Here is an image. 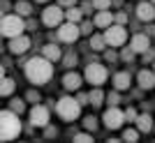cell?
<instances>
[{
    "label": "cell",
    "instance_id": "obj_1",
    "mask_svg": "<svg viewBox=\"0 0 155 143\" xmlns=\"http://www.w3.org/2000/svg\"><path fill=\"white\" fill-rule=\"evenodd\" d=\"M23 69H26V76L30 83L35 85H44L51 81L53 76V62L51 60H46L44 56H35V58H30L23 65Z\"/></svg>",
    "mask_w": 155,
    "mask_h": 143
},
{
    "label": "cell",
    "instance_id": "obj_2",
    "mask_svg": "<svg viewBox=\"0 0 155 143\" xmlns=\"http://www.w3.org/2000/svg\"><path fill=\"white\" fill-rule=\"evenodd\" d=\"M21 134V120L14 111H0V141H9Z\"/></svg>",
    "mask_w": 155,
    "mask_h": 143
},
{
    "label": "cell",
    "instance_id": "obj_3",
    "mask_svg": "<svg viewBox=\"0 0 155 143\" xmlns=\"http://www.w3.org/2000/svg\"><path fill=\"white\" fill-rule=\"evenodd\" d=\"M23 30H26V21L19 14H5L2 21H0L2 37H16V35H23Z\"/></svg>",
    "mask_w": 155,
    "mask_h": 143
},
{
    "label": "cell",
    "instance_id": "obj_4",
    "mask_svg": "<svg viewBox=\"0 0 155 143\" xmlns=\"http://www.w3.org/2000/svg\"><path fill=\"white\" fill-rule=\"evenodd\" d=\"M56 113H58L63 120L72 122V120H77L81 116V104H79L74 97H60L58 104H56Z\"/></svg>",
    "mask_w": 155,
    "mask_h": 143
},
{
    "label": "cell",
    "instance_id": "obj_5",
    "mask_svg": "<svg viewBox=\"0 0 155 143\" xmlns=\"http://www.w3.org/2000/svg\"><path fill=\"white\" fill-rule=\"evenodd\" d=\"M104 42L107 46H123L127 42V30L120 23H111L109 28H104Z\"/></svg>",
    "mask_w": 155,
    "mask_h": 143
},
{
    "label": "cell",
    "instance_id": "obj_6",
    "mask_svg": "<svg viewBox=\"0 0 155 143\" xmlns=\"http://www.w3.org/2000/svg\"><path fill=\"white\" fill-rule=\"evenodd\" d=\"M107 76H109V72H107V67H104L102 62H91L84 72V78L91 85H102L104 81H107Z\"/></svg>",
    "mask_w": 155,
    "mask_h": 143
},
{
    "label": "cell",
    "instance_id": "obj_7",
    "mask_svg": "<svg viewBox=\"0 0 155 143\" xmlns=\"http://www.w3.org/2000/svg\"><path fill=\"white\" fill-rule=\"evenodd\" d=\"M63 21H65V9L60 5H49L42 12V23L46 28H58Z\"/></svg>",
    "mask_w": 155,
    "mask_h": 143
},
{
    "label": "cell",
    "instance_id": "obj_8",
    "mask_svg": "<svg viewBox=\"0 0 155 143\" xmlns=\"http://www.w3.org/2000/svg\"><path fill=\"white\" fill-rule=\"evenodd\" d=\"M102 122L107 129H120L125 122V116H123V111L116 109V106H109V109L104 111V116H102Z\"/></svg>",
    "mask_w": 155,
    "mask_h": 143
},
{
    "label": "cell",
    "instance_id": "obj_9",
    "mask_svg": "<svg viewBox=\"0 0 155 143\" xmlns=\"http://www.w3.org/2000/svg\"><path fill=\"white\" fill-rule=\"evenodd\" d=\"M56 37H58L60 42H65V44H74V42L81 37V33H79V23H70V21L60 23Z\"/></svg>",
    "mask_w": 155,
    "mask_h": 143
},
{
    "label": "cell",
    "instance_id": "obj_10",
    "mask_svg": "<svg viewBox=\"0 0 155 143\" xmlns=\"http://www.w3.org/2000/svg\"><path fill=\"white\" fill-rule=\"evenodd\" d=\"M30 125H32V127L44 129L46 125H49V109L42 106V104H35L30 109Z\"/></svg>",
    "mask_w": 155,
    "mask_h": 143
},
{
    "label": "cell",
    "instance_id": "obj_11",
    "mask_svg": "<svg viewBox=\"0 0 155 143\" xmlns=\"http://www.w3.org/2000/svg\"><path fill=\"white\" fill-rule=\"evenodd\" d=\"M28 49H30V37H26V35L9 37V53H14V56H23Z\"/></svg>",
    "mask_w": 155,
    "mask_h": 143
},
{
    "label": "cell",
    "instance_id": "obj_12",
    "mask_svg": "<svg viewBox=\"0 0 155 143\" xmlns=\"http://www.w3.org/2000/svg\"><path fill=\"white\" fill-rule=\"evenodd\" d=\"M137 19L143 21V23H150V21H155V5L153 2H139L137 5Z\"/></svg>",
    "mask_w": 155,
    "mask_h": 143
},
{
    "label": "cell",
    "instance_id": "obj_13",
    "mask_svg": "<svg viewBox=\"0 0 155 143\" xmlns=\"http://www.w3.org/2000/svg\"><path fill=\"white\" fill-rule=\"evenodd\" d=\"M130 49L134 53H143L150 49V37L146 33H137L134 37H132V42H130Z\"/></svg>",
    "mask_w": 155,
    "mask_h": 143
},
{
    "label": "cell",
    "instance_id": "obj_14",
    "mask_svg": "<svg viewBox=\"0 0 155 143\" xmlns=\"http://www.w3.org/2000/svg\"><path fill=\"white\" fill-rule=\"evenodd\" d=\"M137 83H139L141 90H153V88H155V72L141 69L139 74H137Z\"/></svg>",
    "mask_w": 155,
    "mask_h": 143
},
{
    "label": "cell",
    "instance_id": "obj_15",
    "mask_svg": "<svg viewBox=\"0 0 155 143\" xmlns=\"http://www.w3.org/2000/svg\"><path fill=\"white\" fill-rule=\"evenodd\" d=\"M81 83H84V76L77 74V72H67V74L63 76V88L65 90H79Z\"/></svg>",
    "mask_w": 155,
    "mask_h": 143
},
{
    "label": "cell",
    "instance_id": "obj_16",
    "mask_svg": "<svg viewBox=\"0 0 155 143\" xmlns=\"http://www.w3.org/2000/svg\"><path fill=\"white\" fill-rule=\"evenodd\" d=\"M130 83H132L130 72H116V74H114V88H116L118 92L130 90Z\"/></svg>",
    "mask_w": 155,
    "mask_h": 143
},
{
    "label": "cell",
    "instance_id": "obj_17",
    "mask_svg": "<svg viewBox=\"0 0 155 143\" xmlns=\"http://www.w3.org/2000/svg\"><path fill=\"white\" fill-rule=\"evenodd\" d=\"M134 125H137V129H139V134H148L155 122H153V116H150V113H141V116H137Z\"/></svg>",
    "mask_w": 155,
    "mask_h": 143
},
{
    "label": "cell",
    "instance_id": "obj_18",
    "mask_svg": "<svg viewBox=\"0 0 155 143\" xmlns=\"http://www.w3.org/2000/svg\"><path fill=\"white\" fill-rule=\"evenodd\" d=\"M111 23H114V14L109 9H100L95 14V19H93V26L95 28H109Z\"/></svg>",
    "mask_w": 155,
    "mask_h": 143
},
{
    "label": "cell",
    "instance_id": "obj_19",
    "mask_svg": "<svg viewBox=\"0 0 155 143\" xmlns=\"http://www.w3.org/2000/svg\"><path fill=\"white\" fill-rule=\"evenodd\" d=\"M42 56H44L46 60H51V62H58L60 58H63V51H60V46L58 44H44L42 46Z\"/></svg>",
    "mask_w": 155,
    "mask_h": 143
},
{
    "label": "cell",
    "instance_id": "obj_20",
    "mask_svg": "<svg viewBox=\"0 0 155 143\" xmlns=\"http://www.w3.org/2000/svg\"><path fill=\"white\" fill-rule=\"evenodd\" d=\"M14 88H16L14 78H7V76L0 78V97H9V95L14 92Z\"/></svg>",
    "mask_w": 155,
    "mask_h": 143
},
{
    "label": "cell",
    "instance_id": "obj_21",
    "mask_svg": "<svg viewBox=\"0 0 155 143\" xmlns=\"http://www.w3.org/2000/svg\"><path fill=\"white\" fill-rule=\"evenodd\" d=\"M81 19H84V12H81L77 5L65 9V21H70V23H81Z\"/></svg>",
    "mask_w": 155,
    "mask_h": 143
},
{
    "label": "cell",
    "instance_id": "obj_22",
    "mask_svg": "<svg viewBox=\"0 0 155 143\" xmlns=\"http://www.w3.org/2000/svg\"><path fill=\"white\" fill-rule=\"evenodd\" d=\"M88 104H93V106H102L104 104V92L100 90V85H95V88L88 92Z\"/></svg>",
    "mask_w": 155,
    "mask_h": 143
},
{
    "label": "cell",
    "instance_id": "obj_23",
    "mask_svg": "<svg viewBox=\"0 0 155 143\" xmlns=\"http://www.w3.org/2000/svg\"><path fill=\"white\" fill-rule=\"evenodd\" d=\"M14 12L19 14V16H23V19H26V16H30V14H32V5H30V2H26V0H16Z\"/></svg>",
    "mask_w": 155,
    "mask_h": 143
},
{
    "label": "cell",
    "instance_id": "obj_24",
    "mask_svg": "<svg viewBox=\"0 0 155 143\" xmlns=\"http://www.w3.org/2000/svg\"><path fill=\"white\" fill-rule=\"evenodd\" d=\"M91 49L93 51H104L107 49V42H104V35H91Z\"/></svg>",
    "mask_w": 155,
    "mask_h": 143
},
{
    "label": "cell",
    "instance_id": "obj_25",
    "mask_svg": "<svg viewBox=\"0 0 155 143\" xmlns=\"http://www.w3.org/2000/svg\"><path fill=\"white\" fill-rule=\"evenodd\" d=\"M9 111H14L16 116H21V113L26 111V99H16L14 97L12 102H9Z\"/></svg>",
    "mask_w": 155,
    "mask_h": 143
},
{
    "label": "cell",
    "instance_id": "obj_26",
    "mask_svg": "<svg viewBox=\"0 0 155 143\" xmlns=\"http://www.w3.org/2000/svg\"><path fill=\"white\" fill-rule=\"evenodd\" d=\"M60 60H63V65L67 67V69H72V67H74V65H77V62H79V58H77V53H74V51L65 53V56H63V58H60Z\"/></svg>",
    "mask_w": 155,
    "mask_h": 143
},
{
    "label": "cell",
    "instance_id": "obj_27",
    "mask_svg": "<svg viewBox=\"0 0 155 143\" xmlns=\"http://www.w3.org/2000/svg\"><path fill=\"white\" fill-rule=\"evenodd\" d=\"M84 129L86 132H95L97 129V118L95 116H86L84 118Z\"/></svg>",
    "mask_w": 155,
    "mask_h": 143
},
{
    "label": "cell",
    "instance_id": "obj_28",
    "mask_svg": "<svg viewBox=\"0 0 155 143\" xmlns=\"http://www.w3.org/2000/svg\"><path fill=\"white\" fill-rule=\"evenodd\" d=\"M120 138H123V141H127V143H134L137 138H139V129H125Z\"/></svg>",
    "mask_w": 155,
    "mask_h": 143
},
{
    "label": "cell",
    "instance_id": "obj_29",
    "mask_svg": "<svg viewBox=\"0 0 155 143\" xmlns=\"http://www.w3.org/2000/svg\"><path fill=\"white\" fill-rule=\"evenodd\" d=\"M79 33L81 35H93V21H81V26H79Z\"/></svg>",
    "mask_w": 155,
    "mask_h": 143
},
{
    "label": "cell",
    "instance_id": "obj_30",
    "mask_svg": "<svg viewBox=\"0 0 155 143\" xmlns=\"http://www.w3.org/2000/svg\"><path fill=\"white\" fill-rule=\"evenodd\" d=\"M104 99L109 102V106H118V102H120V95H118V90H116V92H109V95H104Z\"/></svg>",
    "mask_w": 155,
    "mask_h": 143
},
{
    "label": "cell",
    "instance_id": "obj_31",
    "mask_svg": "<svg viewBox=\"0 0 155 143\" xmlns=\"http://www.w3.org/2000/svg\"><path fill=\"white\" fill-rule=\"evenodd\" d=\"M93 2V7H95L97 12H100V9H109L111 7V0H91Z\"/></svg>",
    "mask_w": 155,
    "mask_h": 143
},
{
    "label": "cell",
    "instance_id": "obj_32",
    "mask_svg": "<svg viewBox=\"0 0 155 143\" xmlns=\"http://www.w3.org/2000/svg\"><path fill=\"white\" fill-rule=\"evenodd\" d=\"M134 56H137V53L127 46V49H123V53H120V60H125V62H132V60H134Z\"/></svg>",
    "mask_w": 155,
    "mask_h": 143
},
{
    "label": "cell",
    "instance_id": "obj_33",
    "mask_svg": "<svg viewBox=\"0 0 155 143\" xmlns=\"http://www.w3.org/2000/svg\"><path fill=\"white\" fill-rule=\"evenodd\" d=\"M39 92L37 90H28V95H26V102H30V104H39Z\"/></svg>",
    "mask_w": 155,
    "mask_h": 143
},
{
    "label": "cell",
    "instance_id": "obj_34",
    "mask_svg": "<svg viewBox=\"0 0 155 143\" xmlns=\"http://www.w3.org/2000/svg\"><path fill=\"white\" fill-rule=\"evenodd\" d=\"M74 143H93V134H74Z\"/></svg>",
    "mask_w": 155,
    "mask_h": 143
},
{
    "label": "cell",
    "instance_id": "obj_35",
    "mask_svg": "<svg viewBox=\"0 0 155 143\" xmlns=\"http://www.w3.org/2000/svg\"><path fill=\"white\" fill-rule=\"evenodd\" d=\"M123 116H125V120H127V122H134V120H137V116H139V113H137V111L132 109V106H130L127 111H123Z\"/></svg>",
    "mask_w": 155,
    "mask_h": 143
},
{
    "label": "cell",
    "instance_id": "obj_36",
    "mask_svg": "<svg viewBox=\"0 0 155 143\" xmlns=\"http://www.w3.org/2000/svg\"><path fill=\"white\" fill-rule=\"evenodd\" d=\"M44 136H46V138H53V136H58V129H56L53 125H46V127H44Z\"/></svg>",
    "mask_w": 155,
    "mask_h": 143
},
{
    "label": "cell",
    "instance_id": "obj_37",
    "mask_svg": "<svg viewBox=\"0 0 155 143\" xmlns=\"http://www.w3.org/2000/svg\"><path fill=\"white\" fill-rule=\"evenodd\" d=\"M114 21H116V23H120V26H125V23H127V14H125V12L114 14Z\"/></svg>",
    "mask_w": 155,
    "mask_h": 143
},
{
    "label": "cell",
    "instance_id": "obj_38",
    "mask_svg": "<svg viewBox=\"0 0 155 143\" xmlns=\"http://www.w3.org/2000/svg\"><path fill=\"white\" fill-rule=\"evenodd\" d=\"M141 56H143V62H146V65L155 60V51H153V49H148V51H143Z\"/></svg>",
    "mask_w": 155,
    "mask_h": 143
},
{
    "label": "cell",
    "instance_id": "obj_39",
    "mask_svg": "<svg viewBox=\"0 0 155 143\" xmlns=\"http://www.w3.org/2000/svg\"><path fill=\"white\" fill-rule=\"evenodd\" d=\"M104 60H107V62H116V60H118V53H114V51H104Z\"/></svg>",
    "mask_w": 155,
    "mask_h": 143
},
{
    "label": "cell",
    "instance_id": "obj_40",
    "mask_svg": "<svg viewBox=\"0 0 155 143\" xmlns=\"http://www.w3.org/2000/svg\"><path fill=\"white\" fill-rule=\"evenodd\" d=\"M58 5L63 7V9H67V7H74V5H77V0H58Z\"/></svg>",
    "mask_w": 155,
    "mask_h": 143
},
{
    "label": "cell",
    "instance_id": "obj_41",
    "mask_svg": "<svg viewBox=\"0 0 155 143\" xmlns=\"http://www.w3.org/2000/svg\"><path fill=\"white\" fill-rule=\"evenodd\" d=\"M77 102H79V104H81V106H84V104H88V95H84V92H79Z\"/></svg>",
    "mask_w": 155,
    "mask_h": 143
},
{
    "label": "cell",
    "instance_id": "obj_42",
    "mask_svg": "<svg viewBox=\"0 0 155 143\" xmlns=\"http://www.w3.org/2000/svg\"><path fill=\"white\" fill-rule=\"evenodd\" d=\"M91 7H93V2L88 0V2H84V7H81V12H84V14H88V12H91Z\"/></svg>",
    "mask_w": 155,
    "mask_h": 143
},
{
    "label": "cell",
    "instance_id": "obj_43",
    "mask_svg": "<svg viewBox=\"0 0 155 143\" xmlns=\"http://www.w3.org/2000/svg\"><path fill=\"white\" fill-rule=\"evenodd\" d=\"M146 35H148V37H153V35H155V26H148V28H146Z\"/></svg>",
    "mask_w": 155,
    "mask_h": 143
},
{
    "label": "cell",
    "instance_id": "obj_44",
    "mask_svg": "<svg viewBox=\"0 0 155 143\" xmlns=\"http://www.w3.org/2000/svg\"><path fill=\"white\" fill-rule=\"evenodd\" d=\"M2 76H5V67L0 65V78H2Z\"/></svg>",
    "mask_w": 155,
    "mask_h": 143
},
{
    "label": "cell",
    "instance_id": "obj_45",
    "mask_svg": "<svg viewBox=\"0 0 155 143\" xmlns=\"http://www.w3.org/2000/svg\"><path fill=\"white\" fill-rule=\"evenodd\" d=\"M2 16H5V12H2V9H0V21H2Z\"/></svg>",
    "mask_w": 155,
    "mask_h": 143
},
{
    "label": "cell",
    "instance_id": "obj_46",
    "mask_svg": "<svg viewBox=\"0 0 155 143\" xmlns=\"http://www.w3.org/2000/svg\"><path fill=\"white\" fill-rule=\"evenodd\" d=\"M35 2H49V0H35Z\"/></svg>",
    "mask_w": 155,
    "mask_h": 143
},
{
    "label": "cell",
    "instance_id": "obj_47",
    "mask_svg": "<svg viewBox=\"0 0 155 143\" xmlns=\"http://www.w3.org/2000/svg\"><path fill=\"white\" fill-rule=\"evenodd\" d=\"M153 72H155V60H153Z\"/></svg>",
    "mask_w": 155,
    "mask_h": 143
},
{
    "label": "cell",
    "instance_id": "obj_48",
    "mask_svg": "<svg viewBox=\"0 0 155 143\" xmlns=\"http://www.w3.org/2000/svg\"><path fill=\"white\" fill-rule=\"evenodd\" d=\"M150 2H153V5H155V0H150Z\"/></svg>",
    "mask_w": 155,
    "mask_h": 143
},
{
    "label": "cell",
    "instance_id": "obj_49",
    "mask_svg": "<svg viewBox=\"0 0 155 143\" xmlns=\"http://www.w3.org/2000/svg\"><path fill=\"white\" fill-rule=\"evenodd\" d=\"M0 37H2V33H0Z\"/></svg>",
    "mask_w": 155,
    "mask_h": 143
}]
</instances>
